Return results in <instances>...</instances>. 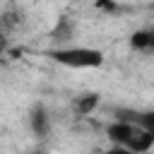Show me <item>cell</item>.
Segmentation results:
<instances>
[{"label": "cell", "mask_w": 154, "mask_h": 154, "mask_svg": "<svg viewBox=\"0 0 154 154\" xmlns=\"http://www.w3.org/2000/svg\"><path fill=\"white\" fill-rule=\"evenodd\" d=\"M106 135L116 147H125L135 154H144L154 147L152 135L140 123H135L132 118H118L116 123H111L106 128Z\"/></svg>", "instance_id": "1"}, {"label": "cell", "mask_w": 154, "mask_h": 154, "mask_svg": "<svg viewBox=\"0 0 154 154\" xmlns=\"http://www.w3.org/2000/svg\"><path fill=\"white\" fill-rule=\"evenodd\" d=\"M51 58L58 65H65L72 70H96L106 60L103 51L91 46H58L55 51H51Z\"/></svg>", "instance_id": "2"}, {"label": "cell", "mask_w": 154, "mask_h": 154, "mask_svg": "<svg viewBox=\"0 0 154 154\" xmlns=\"http://www.w3.org/2000/svg\"><path fill=\"white\" fill-rule=\"evenodd\" d=\"M29 128L36 137H46L51 132V113L43 103H34L29 111Z\"/></svg>", "instance_id": "3"}, {"label": "cell", "mask_w": 154, "mask_h": 154, "mask_svg": "<svg viewBox=\"0 0 154 154\" xmlns=\"http://www.w3.org/2000/svg\"><path fill=\"white\" fill-rule=\"evenodd\" d=\"M99 101H101V96H99L96 91H84V94H79V96L75 99V103H72V108H75V116H79V118H84V116H91V113L96 111Z\"/></svg>", "instance_id": "4"}, {"label": "cell", "mask_w": 154, "mask_h": 154, "mask_svg": "<svg viewBox=\"0 0 154 154\" xmlns=\"http://www.w3.org/2000/svg\"><path fill=\"white\" fill-rule=\"evenodd\" d=\"M130 48L140 53H152L154 51V29H137L130 34Z\"/></svg>", "instance_id": "5"}, {"label": "cell", "mask_w": 154, "mask_h": 154, "mask_svg": "<svg viewBox=\"0 0 154 154\" xmlns=\"http://www.w3.org/2000/svg\"><path fill=\"white\" fill-rule=\"evenodd\" d=\"M118 118H128V116H118ZM132 120L140 123V125L152 135V142H154V108H152V111H142V113H132Z\"/></svg>", "instance_id": "6"}, {"label": "cell", "mask_w": 154, "mask_h": 154, "mask_svg": "<svg viewBox=\"0 0 154 154\" xmlns=\"http://www.w3.org/2000/svg\"><path fill=\"white\" fill-rule=\"evenodd\" d=\"M72 34H75V26H72L70 19H60L58 26L53 29V38H55V41H70Z\"/></svg>", "instance_id": "7"}, {"label": "cell", "mask_w": 154, "mask_h": 154, "mask_svg": "<svg viewBox=\"0 0 154 154\" xmlns=\"http://www.w3.org/2000/svg\"><path fill=\"white\" fill-rule=\"evenodd\" d=\"M101 154H135V152H130V149H125V147H111V149H106V152H101Z\"/></svg>", "instance_id": "8"}, {"label": "cell", "mask_w": 154, "mask_h": 154, "mask_svg": "<svg viewBox=\"0 0 154 154\" xmlns=\"http://www.w3.org/2000/svg\"><path fill=\"white\" fill-rule=\"evenodd\" d=\"M7 48H10V41H7V36H5V31H0V55H2Z\"/></svg>", "instance_id": "9"}, {"label": "cell", "mask_w": 154, "mask_h": 154, "mask_svg": "<svg viewBox=\"0 0 154 154\" xmlns=\"http://www.w3.org/2000/svg\"><path fill=\"white\" fill-rule=\"evenodd\" d=\"M31 154H46V152H31Z\"/></svg>", "instance_id": "10"}, {"label": "cell", "mask_w": 154, "mask_h": 154, "mask_svg": "<svg viewBox=\"0 0 154 154\" xmlns=\"http://www.w3.org/2000/svg\"><path fill=\"white\" fill-rule=\"evenodd\" d=\"M152 10H154V2H152Z\"/></svg>", "instance_id": "11"}]
</instances>
